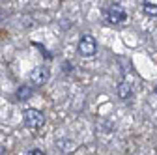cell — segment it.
Returning a JSON list of instances; mask_svg holds the SVG:
<instances>
[{"label": "cell", "mask_w": 157, "mask_h": 155, "mask_svg": "<svg viewBox=\"0 0 157 155\" xmlns=\"http://www.w3.org/2000/svg\"><path fill=\"white\" fill-rule=\"evenodd\" d=\"M0 155H6V153H4V149H2V148H0Z\"/></svg>", "instance_id": "obj_9"}, {"label": "cell", "mask_w": 157, "mask_h": 155, "mask_svg": "<svg viewBox=\"0 0 157 155\" xmlns=\"http://www.w3.org/2000/svg\"><path fill=\"white\" fill-rule=\"evenodd\" d=\"M23 120H25V125L28 129H41L45 123V116L36 108H26L23 112Z\"/></svg>", "instance_id": "obj_1"}, {"label": "cell", "mask_w": 157, "mask_h": 155, "mask_svg": "<svg viewBox=\"0 0 157 155\" xmlns=\"http://www.w3.org/2000/svg\"><path fill=\"white\" fill-rule=\"evenodd\" d=\"M144 13L150 17H157V0H144L142 2Z\"/></svg>", "instance_id": "obj_6"}, {"label": "cell", "mask_w": 157, "mask_h": 155, "mask_svg": "<svg viewBox=\"0 0 157 155\" xmlns=\"http://www.w3.org/2000/svg\"><path fill=\"white\" fill-rule=\"evenodd\" d=\"M30 155H45V153L39 151V149H34V151H30Z\"/></svg>", "instance_id": "obj_8"}, {"label": "cell", "mask_w": 157, "mask_h": 155, "mask_svg": "<svg viewBox=\"0 0 157 155\" xmlns=\"http://www.w3.org/2000/svg\"><path fill=\"white\" fill-rule=\"evenodd\" d=\"M49 75H51L49 67L37 66V67H34V69L30 71V81H32V84H36V86H43V84L49 81Z\"/></svg>", "instance_id": "obj_4"}, {"label": "cell", "mask_w": 157, "mask_h": 155, "mask_svg": "<svg viewBox=\"0 0 157 155\" xmlns=\"http://www.w3.org/2000/svg\"><path fill=\"white\" fill-rule=\"evenodd\" d=\"M78 52L84 54V56H94L97 52V41L94 40L92 36H82L81 41H78Z\"/></svg>", "instance_id": "obj_3"}, {"label": "cell", "mask_w": 157, "mask_h": 155, "mask_svg": "<svg viewBox=\"0 0 157 155\" xmlns=\"http://www.w3.org/2000/svg\"><path fill=\"white\" fill-rule=\"evenodd\" d=\"M118 97L120 99H129L131 95H133V86L129 84V82H125V81H122L120 84H118Z\"/></svg>", "instance_id": "obj_5"}, {"label": "cell", "mask_w": 157, "mask_h": 155, "mask_svg": "<svg viewBox=\"0 0 157 155\" xmlns=\"http://www.w3.org/2000/svg\"><path fill=\"white\" fill-rule=\"evenodd\" d=\"M105 19H107L109 25H122L125 19H127V13H125V9H124L122 6L114 4V6H110V8L107 9Z\"/></svg>", "instance_id": "obj_2"}, {"label": "cell", "mask_w": 157, "mask_h": 155, "mask_svg": "<svg viewBox=\"0 0 157 155\" xmlns=\"http://www.w3.org/2000/svg\"><path fill=\"white\" fill-rule=\"evenodd\" d=\"M155 93H157V86H155Z\"/></svg>", "instance_id": "obj_10"}, {"label": "cell", "mask_w": 157, "mask_h": 155, "mask_svg": "<svg viewBox=\"0 0 157 155\" xmlns=\"http://www.w3.org/2000/svg\"><path fill=\"white\" fill-rule=\"evenodd\" d=\"M30 95H32V88H28V86H21L17 90V99H21V101L28 99Z\"/></svg>", "instance_id": "obj_7"}]
</instances>
